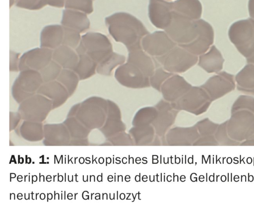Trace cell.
Segmentation results:
<instances>
[{"label": "cell", "mask_w": 254, "mask_h": 216, "mask_svg": "<svg viewBox=\"0 0 254 216\" xmlns=\"http://www.w3.org/2000/svg\"><path fill=\"white\" fill-rule=\"evenodd\" d=\"M237 89L254 96V65L248 64L235 76Z\"/></svg>", "instance_id": "22"}, {"label": "cell", "mask_w": 254, "mask_h": 216, "mask_svg": "<svg viewBox=\"0 0 254 216\" xmlns=\"http://www.w3.org/2000/svg\"><path fill=\"white\" fill-rule=\"evenodd\" d=\"M247 62L248 64H253L254 65V51L247 58Z\"/></svg>", "instance_id": "39"}, {"label": "cell", "mask_w": 254, "mask_h": 216, "mask_svg": "<svg viewBox=\"0 0 254 216\" xmlns=\"http://www.w3.org/2000/svg\"><path fill=\"white\" fill-rule=\"evenodd\" d=\"M155 60L170 73H183L194 66L198 57L177 45L166 54L154 57Z\"/></svg>", "instance_id": "6"}, {"label": "cell", "mask_w": 254, "mask_h": 216, "mask_svg": "<svg viewBox=\"0 0 254 216\" xmlns=\"http://www.w3.org/2000/svg\"><path fill=\"white\" fill-rule=\"evenodd\" d=\"M235 86L234 76L222 71L210 77L200 86L213 101L234 90Z\"/></svg>", "instance_id": "10"}, {"label": "cell", "mask_w": 254, "mask_h": 216, "mask_svg": "<svg viewBox=\"0 0 254 216\" xmlns=\"http://www.w3.org/2000/svg\"><path fill=\"white\" fill-rule=\"evenodd\" d=\"M63 27L64 36L62 44L75 49L81 40V33L74 29Z\"/></svg>", "instance_id": "30"}, {"label": "cell", "mask_w": 254, "mask_h": 216, "mask_svg": "<svg viewBox=\"0 0 254 216\" xmlns=\"http://www.w3.org/2000/svg\"><path fill=\"white\" fill-rule=\"evenodd\" d=\"M224 61L221 52L212 45L208 51L199 55L198 65L208 73H218L222 69Z\"/></svg>", "instance_id": "18"}, {"label": "cell", "mask_w": 254, "mask_h": 216, "mask_svg": "<svg viewBox=\"0 0 254 216\" xmlns=\"http://www.w3.org/2000/svg\"><path fill=\"white\" fill-rule=\"evenodd\" d=\"M15 6L22 9L38 10L44 7L46 5L42 0H18Z\"/></svg>", "instance_id": "34"}, {"label": "cell", "mask_w": 254, "mask_h": 216, "mask_svg": "<svg viewBox=\"0 0 254 216\" xmlns=\"http://www.w3.org/2000/svg\"><path fill=\"white\" fill-rule=\"evenodd\" d=\"M57 80L65 87L71 96L75 91L80 79L73 70L62 69Z\"/></svg>", "instance_id": "26"}, {"label": "cell", "mask_w": 254, "mask_h": 216, "mask_svg": "<svg viewBox=\"0 0 254 216\" xmlns=\"http://www.w3.org/2000/svg\"><path fill=\"white\" fill-rule=\"evenodd\" d=\"M43 83L39 71H20L11 86V94L17 102H22L36 93Z\"/></svg>", "instance_id": "5"}, {"label": "cell", "mask_w": 254, "mask_h": 216, "mask_svg": "<svg viewBox=\"0 0 254 216\" xmlns=\"http://www.w3.org/2000/svg\"><path fill=\"white\" fill-rule=\"evenodd\" d=\"M182 77L173 75L166 80L160 88L164 98L168 101L175 102L191 87Z\"/></svg>", "instance_id": "14"}, {"label": "cell", "mask_w": 254, "mask_h": 216, "mask_svg": "<svg viewBox=\"0 0 254 216\" xmlns=\"http://www.w3.org/2000/svg\"><path fill=\"white\" fill-rule=\"evenodd\" d=\"M177 45L164 31H156L148 34L141 41L142 49L149 55L154 57L166 54Z\"/></svg>", "instance_id": "9"}, {"label": "cell", "mask_w": 254, "mask_h": 216, "mask_svg": "<svg viewBox=\"0 0 254 216\" xmlns=\"http://www.w3.org/2000/svg\"><path fill=\"white\" fill-rule=\"evenodd\" d=\"M244 109L254 112V98L253 97L249 95H240L232 106V113Z\"/></svg>", "instance_id": "33"}, {"label": "cell", "mask_w": 254, "mask_h": 216, "mask_svg": "<svg viewBox=\"0 0 254 216\" xmlns=\"http://www.w3.org/2000/svg\"><path fill=\"white\" fill-rule=\"evenodd\" d=\"M115 77L122 85L132 88H141L150 86L149 77L135 65L127 62L118 67Z\"/></svg>", "instance_id": "8"}, {"label": "cell", "mask_w": 254, "mask_h": 216, "mask_svg": "<svg viewBox=\"0 0 254 216\" xmlns=\"http://www.w3.org/2000/svg\"><path fill=\"white\" fill-rule=\"evenodd\" d=\"M77 64L73 70L80 80L92 77L97 72L98 63L86 54H80Z\"/></svg>", "instance_id": "23"}, {"label": "cell", "mask_w": 254, "mask_h": 216, "mask_svg": "<svg viewBox=\"0 0 254 216\" xmlns=\"http://www.w3.org/2000/svg\"><path fill=\"white\" fill-rule=\"evenodd\" d=\"M228 36L239 52L248 57L254 51V19L249 18L233 23Z\"/></svg>", "instance_id": "4"}, {"label": "cell", "mask_w": 254, "mask_h": 216, "mask_svg": "<svg viewBox=\"0 0 254 216\" xmlns=\"http://www.w3.org/2000/svg\"><path fill=\"white\" fill-rule=\"evenodd\" d=\"M18 0H9V8L15 5Z\"/></svg>", "instance_id": "40"}, {"label": "cell", "mask_w": 254, "mask_h": 216, "mask_svg": "<svg viewBox=\"0 0 254 216\" xmlns=\"http://www.w3.org/2000/svg\"><path fill=\"white\" fill-rule=\"evenodd\" d=\"M173 1L149 0L148 16L152 24L159 29H166L172 19Z\"/></svg>", "instance_id": "12"}, {"label": "cell", "mask_w": 254, "mask_h": 216, "mask_svg": "<svg viewBox=\"0 0 254 216\" xmlns=\"http://www.w3.org/2000/svg\"><path fill=\"white\" fill-rule=\"evenodd\" d=\"M37 93L49 99L54 107L63 104L70 96L65 87L57 80L43 83Z\"/></svg>", "instance_id": "15"}, {"label": "cell", "mask_w": 254, "mask_h": 216, "mask_svg": "<svg viewBox=\"0 0 254 216\" xmlns=\"http://www.w3.org/2000/svg\"><path fill=\"white\" fill-rule=\"evenodd\" d=\"M173 12L191 20L199 19L202 8L199 0H176L173 1Z\"/></svg>", "instance_id": "20"}, {"label": "cell", "mask_w": 254, "mask_h": 216, "mask_svg": "<svg viewBox=\"0 0 254 216\" xmlns=\"http://www.w3.org/2000/svg\"><path fill=\"white\" fill-rule=\"evenodd\" d=\"M52 105V102L49 99L36 93L22 101L20 109L26 118L42 119Z\"/></svg>", "instance_id": "13"}, {"label": "cell", "mask_w": 254, "mask_h": 216, "mask_svg": "<svg viewBox=\"0 0 254 216\" xmlns=\"http://www.w3.org/2000/svg\"><path fill=\"white\" fill-rule=\"evenodd\" d=\"M173 75V73L167 72L162 68L159 67L155 70L153 75L150 77V84L154 88L160 91L161 86L163 83Z\"/></svg>", "instance_id": "32"}, {"label": "cell", "mask_w": 254, "mask_h": 216, "mask_svg": "<svg viewBox=\"0 0 254 216\" xmlns=\"http://www.w3.org/2000/svg\"><path fill=\"white\" fill-rule=\"evenodd\" d=\"M61 23L63 26L74 29L81 34L86 32L90 26L87 14L66 8L63 10Z\"/></svg>", "instance_id": "16"}, {"label": "cell", "mask_w": 254, "mask_h": 216, "mask_svg": "<svg viewBox=\"0 0 254 216\" xmlns=\"http://www.w3.org/2000/svg\"><path fill=\"white\" fill-rule=\"evenodd\" d=\"M105 22L111 37L128 51L141 48L142 39L149 34L139 20L127 12L113 14L105 18Z\"/></svg>", "instance_id": "1"}, {"label": "cell", "mask_w": 254, "mask_h": 216, "mask_svg": "<svg viewBox=\"0 0 254 216\" xmlns=\"http://www.w3.org/2000/svg\"><path fill=\"white\" fill-rule=\"evenodd\" d=\"M125 60L126 58L124 55L113 52L106 59L98 64L97 73L104 76H110L114 68L124 64Z\"/></svg>", "instance_id": "25"}, {"label": "cell", "mask_w": 254, "mask_h": 216, "mask_svg": "<svg viewBox=\"0 0 254 216\" xmlns=\"http://www.w3.org/2000/svg\"><path fill=\"white\" fill-rule=\"evenodd\" d=\"M93 0H66L64 8L90 14L94 11Z\"/></svg>", "instance_id": "28"}, {"label": "cell", "mask_w": 254, "mask_h": 216, "mask_svg": "<svg viewBox=\"0 0 254 216\" xmlns=\"http://www.w3.org/2000/svg\"></svg>", "instance_id": "41"}, {"label": "cell", "mask_w": 254, "mask_h": 216, "mask_svg": "<svg viewBox=\"0 0 254 216\" xmlns=\"http://www.w3.org/2000/svg\"><path fill=\"white\" fill-rule=\"evenodd\" d=\"M63 36L64 29L62 25H47L40 33V46L54 50L62 44Z\"/></svg>", "instance_id": "17"}, {"label": "cell", "mask_w": 254, "mask_h": 216, "mask_svg": "<svg viewBox=\"0 0 254 216\" xmlns=\"http://www.w3.org/2000/svg\"><path fill=\"white\" fill-rule=\"evenodd\" d=\"M127 62L136 66L148 77L154 73L155 66L152 58L142 48L128 51Z\"/></svg>", "instance_id": "21"}, {"label": "cell", "mask_w": 254, "mask_h": 216, "mask_svg": "<svg viewBox=\"0 0 254 216\" xmlns=\"http://www.w3.org/2000/svg\"><path fill=\"white\" fill-rule=\"evenodd\" d=\"M46 5H49L56 8L64 7L66 0H42Z\"/></svg>", "instance_id": "37"}, {"label": "cell", "mask_w": 254, "mask_h": 216, "mask_svg": "<svg viewBox=\"0 0 254 216\" xmlns=\"http://www.w3.org/2000/svg\"><path fill=\"white\" fill-rule=\"evenodd\" d=\"M157 112L153 107H145L140 109L136 114L134 120L135 125H144L152 121L157 116Z\"/></svg>", "instance_id": "31"}, {"label": "cell", "mask_w": 254, "mask_h": 216, "mask_svg": "<svg viewBox=\"0 0 254 216\" xmlns=\"http://www.w3.org/2000/svg\"><path fill=\"white\" fill-rule=\"evenodd\" d=\"M9 55V71L13 72L19 71V63L20 57V54L15 51L10 50Z\"/></svg>", "instance_id": "35"}, {"label": "cell", "mask_w": 254, "mask_h": 216, "mask_svg": "<svg viewBox=\"0 0 254 216\" xmlns=\"http://www.w3.org/2000/svg\"><path fill=\"white\" fill-rule=\"evenodd\" d=\"M211 101L208 93L201 86H191L188 91L172 105L175 108L198 115L205 112Z\"/></svg>", "instance_id": "7"}, {"label": "cell", "mask_w": 254, "mask_h": 216, "mask_svg": "<svg viewBox=\"0 0 254 216\" xmlns=\"http://www.w3.org/2000/svg\"><path fill=\"white\" fill-rule=\"evenodd\" d=\"M197 126L202 132L208 133L214 131L217 125L211 122L207 119L198 123Z\"/></svg>", "instance_id": "36"}, {"label": "cell", "mask_w": 254, "mask_h": 216, "mask_svg": "<svg viewBox=\"0 0 254 216\" xmlns=\"http://www.w3.org/2000/svg\"><path fill=\"white\" fill-rule=\"evenodd\" d=\"M204 22L203 19L193 20L172 12L171 22L165 31L177 45L181 46L198 39Z\"/></svg>", "instance_id": "2"}, {"label": "cell", "mask_w": 254, "mask_h": 216, "mask_svg": "<svg viewBox=\"0 0 254 216\" xmlns=\"http://www.w3.org/2000/svg\"><path fill=\"white\" fill-rule=\"evenodd\" d=\"M248 9L250 17L254 19V0H249Z\"/></svg>", "instance_id": "38"}, {"label": "cell", "mask_w": 254, "mask_h": 216, "mask_svg": "<svg viewBox=\"0 0 254 216\" xmlns=\"http://www.w3.org/2000/svg\"><path fill=\"white\" fill-rule=\"evenodd\" d=\"M53 50L43 47H36L25 52L20 56L19 71L32 69L40 71L52 60Z\"/></svg>", "instance_id": "11"}, {"label": "cell", "mask_w": 254, "mask_h": 216, "mask_svg": "<svg viewBox=\"0 0 254 216\" xmlns=\"http://www.w3.org/2000/svg\"><path fill=\"white\" fill-rule=\"evenodd\" d=\"M78 55L86 54L98 64L113 52V46L108 38L99 32H87L81 36V40L75 48Z\"/></svg>", "instance_id": "3"}, {"label": "cell", "mask_w": 254, "mask_h": 216, "mask_svg": "<svg viewBox=\"0 0 254 216\" xmlns=\"http://www.w3.org/2000/svg\"><path fill=\"white\" fill-rule=\"evenodd\" d=\"M62 69V67L58 63L52 60L46 66L39 71L43 82L56 80Z\"/></svg>", "instance_id": "29"}, {"label": "cell", "mask_w": 254, "mask_h": 216, "mask_svg": "<svg viewBox=\"0 0 254 216\" xmlns=\"http://www.w3.org/2000/svg\"><path fill=\"white\" fill-rule=\"evenodd\" d=\"M107 100L109 117L105 130L108 131H116L124 130V125L120 121V113L118 107L112 101L109 100Z\"/></svg>", "instance_id": "27"}, {"label": "cell", "mask_w": 254, "mask_h": 216, "mask_svg": "<svg viewBox=\"0 0 254 216\" xmlns=\"http://www.w3.org/2000/svg\"><path fill=\"white\" fill-rule=\"evenodd\" d=\"M79 55L75 50L62 44L53 50L52 60L58 63L63 69L73 70L76 66Z\"/></svg>", "instance_id": "19"}, {"label": "cell", "mask_w": 254, "mask_h": 216, "mask_svg": "<svg viewBox=\"0 0 254 216\" xmlns=\"http://www.w3.org/2000/svg\"><path fill=\"white\" fill-rule=\"evenodd\" d=\"M156 106L160 112V116L154 125L159 130V131L161 132L172 124L175 115L172 110V105L168 102L162 100Z\"/></svg>", "instance_id": "24"}]
</instances>
